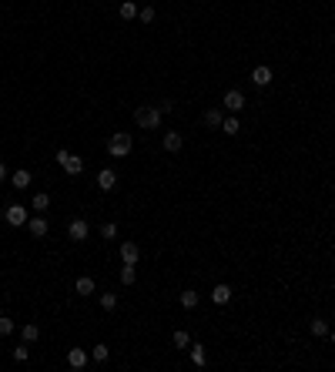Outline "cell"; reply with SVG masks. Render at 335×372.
Returning <instances> with one entry per match:
<instances>
[{
	"label": "cell",
	"mask_w": 335,
	"mask_h": 372,
	"mask_svg": "<svg viewBox=\"0 0 335 372\" xmlns=\"http://www.w3.org/2000/svg\"><path fill=\"white\" fill-rule=\"evenodd\" d=\"M161 114H164L161 107H137V111H134V121L141 124L144 131H154L161 124Z\"/></svg>",
	"instance_id": "obj_1"
},
{
	"label": "cell",
	"mask_w": 335,
	"mask_h": 372,
	"mask_svg": "<svg viewBox=\"0 0 335 372\" xmlns=\"http://www.w3.org/2000/svg\"><path fill=\"white\" fill-rule=\"evenodd\" d=\"M107 154H111V158H124V154H131V134L118 131V134L107 141Z\"/></svg>",
	"instance_id": "obj_2"
},
{
	"label": "cell",
	"mask_w": 335,
	"mask_h": 372,
	"mask_svg": "<svg viewBox=\"0 0 335 372\" xmlns=\"http://www.w3.org/2000/svg\"><path fill=\"white\" fill-rule=\"evenodd\" d=\"M57 161H61V168L67 171V175H80L84 171V158H77V154H71V151H57Z\"/></svg>",
	"instance_id": "obj_3"
},
{
	"label": "cell",
	"mask_w": 335,
	"mask_h": 372,
	"mask_svg": "<svg viewBox=\"0 0 335 372\" xmlns=\"http://www.w3.org/2000/svg\"><path fill=\"white\" fill-rule=\"evenodd\" d=\"M121 262H124V265H137V262H141V245L137 242H124L121 245Z\"/></svg>",
	"instance_id": "obj_4"
},
{
	"label": "cell",
	"mask_w": 335,
	"mask_h": 372,
	"mask_svg": "<svg viewBox=\"0 0 335 372\" xmlns=\"http://www.w3.org/2000/svg\"><path fill=\"white\" fill-rule=\"evenodd\" d=\"M4 218H7V225H27V208L24 205H7V211H4Z\"/></svg>",
	"instance_id": "obj_5"
},
{
	"label": "cell",
	"mask_w": 335,
	"mask_h": 372,
	"mask_svg": "<svg viewBox=\"0 0 335 372\" xmlns=\"http://www.w3.org/2000/svg\"><path fill=\"white\" fill-rule=\"evenodd\" d=\"M221 107H225V111H232V114H238L241 107H245V94H241V91H228V94L221 97Z\"/></svg>",
	"instance_id": "obj_6"
},
{
	"label": "cell",
	"mask_w": 335,
	"mask_h": 372,
	"mask_svg": "<svg viewBox=\"0 0 335 372\" xmlns=\"http://www.w3.org/2000/svg\"><path fill=\"white\" fill-rule=\"evenodd\" d=\"M271 77H275V74H271V67H265V64H258L255 71H252V84H255V88H268Z\"/></svg>",
	"instance_id": "obj_7"
},
{
	"label": "cell",
	"mask_w": 335,
	"mask_h": 372,
	"mask_svg": "<svg viewBox=\"0 0 335 372\" xmlns=\"http://www.w3.org/2000/svg\"><path fill=\"white\" fill-rule=\"evenodd\" d=\"M114 185H118V175H114V168L97 171V188H101V191H114Z\"/></svg>",
	"instance_id": "obj_8"
},
{
	"label": "cell",
	"mask_w": 335,
	"mask_h": 372,
	"mask_svg": "<svg viewBox=\"0 0 335 372\" xmlns=\"http://www.w3.org/2000/svg\"><path fill=\"white\" fill-rule=\"evenodd\" d=\"M211 302H215V305H228V302H232V285H215V289H211Z\"/></svg>",
	"instance_id": "obj_9"
},
{
	"label": "cell",
	"mask_w": 335,
	"mask_h": 372,
	"mask_svg": "<svg viewBox=\"0 0 335 372\" xmlns=\"http://www.w3.org/2000/svg\"><path fill=\"white\" fill-rule=\"evenodd\" d=\"M161 145H164V151H168V154H175V151H181L184 138H181V134H178V131H168L164 138H161Z\"/></svg>",
	"instance_id": "obj_10"
},
{
	"label": "cell",
	"mask_w": 335,
	"mask_h": 372,
	"mask_svg": "<svg viewBox=\"0 0 335 372\" xmlns=\"http://www.w3.org/2000/svg\"><path fill=\"white\" fill-rule=\"evenodd\" d=\"M67 235H71V242H84V238H88V221H84V218H74L71 228H67Z\"/></svg>",
	"instance_id": "obj_11"
},
{
	"label": "cell",
	"mask_w": 335,
	"mask_h": 372,
	"mask_svg": "<svg viewBox=\"0 0 335 372\" xmlns=\"http://www.w3.org/2000/svg\"><path fill=\"white\" fill-rule=\"evenodd\" d=\"M27 232H31L34 238H44V235H47V218H40V215L27 218Z\"/></svg>",
	"instance_id": "obj_12"
},
{
	"label": "cell",
	"mask_w": 335,
	"mask_h": 372,
	"mask_svg": "<svg viewBox=\"0 0 335 372\" xmlns=\"http://www.w3.org/2000/svg\"><path fill=\"white\" fill-rule=\"evenodd\" d=\"M67 365H71V369H84V365H88V349H71V352H67Z\"/></svg>",
	"instance_id": "obj_13"
},
{
	"label": "cell",
	"mask_w": 335,
	"mask_h": 372,
	"mask_svg": "<svg viewBox=\"0 0 335 372\" xmlns=\"http://www.w3.org/2000/svg\"><path fill=\"white\" fill-rule=\"evenodd\" d=\"M221 121H225L221 107H208V111H205V124H208V128H221Z\"/></svg>",
	"instance_id": "obj_14"
},
{
	"label": "cell",
	"mask_w": 335,
	"mask_h": 372,
	"mask_svg": "<svg viewBox=\"0 0 335 372\" xmlns=\"http://www.w3.org/2000/svg\"><path fill=\"white\" fill-rule=\"evenodd\" d=\"M10 185L17 188V191H24V188H31V171H14V178H10Z\"/></svg>",
	"instance_id": "obj_15"
},
{
	"label": "cell",
	"mask_w": 335,
	"mask_h": 372,
	"mask_svg": "<svg viewBox=\"0 0 335 372\" xmlns=\"http://www.w3.org/2000/svg\"><path fill=\"white\" fill-rule=\"evenodd\" d=\"M118 14H121V20H134L137 17V4L134 0H124V4L118 7Z\"/></svg>",
	"instance_id": "obj_16"
},
{
	"label": "cell",
	"mask_w": 335,
	"mask_h": 372,
	"mask_svg": "<svg viewBox=\"0 0 335 372\" xmlns=\"http://www.w3.org/2000/svg\"><path fill=\"white\" fill-rule=\"evenodd\" d=\"M309 329H312V335H319V339H325L328 332H332V329H328V322H325V319H312V322H309Z\"/></svg>",
	"instance_id": "obj_17"
},
{
	"label": "cell",
	"mask_w": 335,
	"mask_h": 372,
	"mask_svg": "<svg viewBox=\"0 0 335 372\" xmlns=\"http://www.w3.org/2000/svg\"><path fill=\"white\" fill-rule=\"evenodd\" d=\"M171 346H175V349H191V339H188V332L178 329L175 335H171Z\"/></svg>",
	"instance_id": "obj_18"
},
{
	"label": "cell",
	"mask_w": 335,
	"mask_h": 372,
	"mask_svg": "<svg viewBox=\"0 0 335 372\" xmlns=\"http://www.w3.org/2000/svg\"><path fill=\"white\" fill-rule=\"evenodd\" d=\"M181 308H198V292L194 289L181 292Z\"/></svg>",
	"instance_id": "obj_19"
},
{
	"label": "cell",
	"mask_w": 335,
	"mask_h": 372,
	"mask_svg": "<svg viewBox=\"0 0 335 372\" xmlns=\"http://www.w3.org/2000/svg\"><path fill=\"white\" fill-rule=\"evenodd\" d=\"M191 362L198 365V369H201V365L208 362V356H205V346H198V342H194V346H191Z\"/></svg>",
	"instance_id": "obj_20"
},
{
	"label": "cell",
	"mask_w": 335,
	"mask_h": 372,
	"mask_svg": "<svg viewBox=\"0 0 335 372\" xmlns=\"http://www.w3.org/2000/svg\"><path fill=\"white\" fill-rule=\"evenodd\" d=\"M47 208H50V194L37 191V194H34V211H47Z\"/></svg>",
	"instance_id": "obj_21"
},
{
	"label": "cell",
	"mask_w": 335,
	"mask_h": 372,
	"mask_svg": "<svg viewBox=\"0 0 335 372\" xmlns=\"http://www.w3.org/2000/svg\"><path fill=\"white\" fill-rule=\"evenodd\" d=\"M134 278H137V265H124L121 268V282L124 285H134Z\"/></svg>",
	"instance_id": "obj_22"
},
{
	"label": "cell",
	"mask_w": 335,
	"mask_h": 372,
	"mask_svg": "<svg viewBox=\"0 0 335 372\" xmlns=\"http://www.w3.org/2000/svg\"><path fill=\"white\" fill-rule=\"evenodd\" d=\"M74 289L80 292V295H91V292H94V278L91 275H84V278H77V285H74Z\"/></svg>",
	"instance_id": "obj_23"
},
{
	"label": "cell",
	"mask_w": 335,
	"mask_h": 372,
	"mask_svg": "<svg viewBox=\"0 0 335 372\" xmlns=\"http://www.w3.org/2000/svg\"><path fill=\"white\" fill-rule=\"evenodd\" d=\"M20 335H24V342H37V335H40V329L34 322H27L24 329H20Z\"/></svg>",
	"instance_id": "obj_24"
},
{
	"label": "cell",
	"mask_w": 335,
	"mask_h": 372,
	"mask_svg": "<svg viewBox=\"0 0 335 372\" xmlns=\"http://www.w3.org/2000/svg\"><path fill=\"white\" fill-rule=\"evenodd\" d=\"M91 356H94V362H107V356H111V349H107V346L101 342V346H94V349H91Z\"/></svg>",
	"instance_id": "obj_25"
},
{
	"label": "cell",
	"mask_w": 335,
	"mask_h": 372,
	"mask_svg": "<svg viewBox=\"0 0 335 372\" xmlns=\"http://www.w3.org/2000/svg\"><path fill=\"white\" fill-rule=\"evenodd\" d=\"M101 308H104V312H114V308H118V295H114V292L101 295Z\"/></svg>",
	"instance_id": "obj_26"
},
{
	"label": "cell",
	"mask_w": 335,
	"mask_h": 372,
	"mask_svg": "<svg viewBox=\"0 0 335 372\" xmlns=\"http://www.w3.org/2000/svg\"><path fill=\"white\" fill-rule=\"evenodd\" d=\"M221 131H225V134H238V131H241L238 118H225V121H221Z\"/></svg>",
	"instance_id": "obj_27"
},
{
	"label": "cell",
	"mask_w": 335,
	"mask_h": 372,
	"mask_svg": "<svg viewBox=\"0 0 335 372\" xmlns=\"http://www.w3.org/2000/svg\"><path fill=\"white\" fill-rule=\"evenodd\" d=\"M17 325H14V319H7V316H0V335H10Z\"/></svg>",
	"instance_id": "obj_28"
},
{
	"label": "cell",
	"mask_w": 335,
	"mask_h": 372,
	"mask_svg": "<svg viewBox=\"0 0 335 372\" xmlns=\"http://www.w3.org/2000/svg\"><path fill=\"white\" fill-rule=\"evenodd\" d=\"M137 17H141V24H154V7H141Z\"/></svg>",
	"instance_id": "obj_29"
},
{
	"label": "cell",
	"mask_w": 335,
	"mask_h": 372,
	"mask_svg": "<svg viewBox=\"0 0 335 372\" xmlns=\"http://www.w3.org/2000/svg\"><path fill=\"white\" fill-rule=\"evenodd\" d=\"M27 356H31L27 342H24V346H17V349H14V359H17V362H27Z\"/></svg>",
	"instance_id": "obj_30"
},
{
	"label": "cell",
	"mask_w": 335,
	"mask_h": 372,
	"mask_svg": "<svg viewBox=\"0 0 335 372\" xmlns=\"http://www.w3.org/2000/svg\"><path fill=\"white\" fill-rule=\"evenodd\" d=\"M114 235H118V225H114V221L101 225V238H114Z\"/></svg>",
	"instance_id": "obj_31"
},
{
	"label": "cell",
	"mask_w": 335,
	"mask_h": 372,
	"mask_svg": "<svg viewBox=\"0 0 335 372\" xmlns=\"http://www.w3.org/2000/svg\"><path fill=\"white\" fill-rule=\"evenodd\" d=\"M4 178H7V164L0 161V181H4Z\"/></svg>",
	"instance_id": "obj_32"
},
{
	"label": "cell",
	"mask_w": 335,
	"mask_h": 372,
	"mask_svg": "<svg viewBox=\"0 0 335 372\" xmlns=\"http://www.w3.org/2000/svg\"><path fill=\"white\" fill-rule=\"evenodd\" d=\"M328 339H332V342H335V329H332V332H328Z\"/></svg>",
	"instance_id": "obj_33"
}]
</instances>
